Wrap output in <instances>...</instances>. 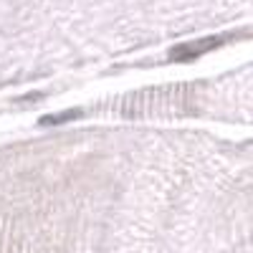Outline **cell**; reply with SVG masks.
I'll use <instances>...</instances> for the list:
<instances>
[{"mask_svg": "<svg viewBox=\"0 0 253 253\" xmlns=\"http://www.w3.org/2000/svg\"><path fill=\"white\" fill-rule=\"evenodd\" d=\"M223 41H225V38H215V36H210V38L195 41V43L177 46V48L170 53V58H172V61H190V58H195V56H200V53H205V51H213V48H218V46L223 43Z\"/></svg>", "mask_w": 253, "mask_h": 253, "instance_id": "obj_1", "label": "cell"}, {"mask_svg": "<svg viewBox=\"0 0 253 253\" xmlns=\"http://www.w3.org/2000/svg\"><path fill=\"white\" fill-rule=\"evenodd\" d=\"M74 117H79V112H66V114H61V117H43V119H41V124H63V122H69Z\"/></svg>", "mask_w": 253, "mask_h": 253, "instance_id": "obj_2", "label": "cell"}]
</instances>
